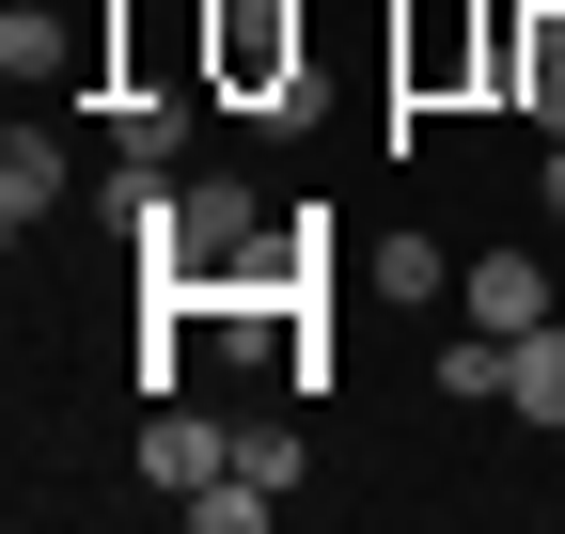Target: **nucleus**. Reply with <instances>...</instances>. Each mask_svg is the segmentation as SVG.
I'll list each match as a JSON object with an SVG mask.
<instances>
[{"label": "nucleus", "mask_w": 565, "mask_h": 534, "mask_svg": "<svg viewBox=\"0 0 565 534\" xmlns=\"http://www.w3.org/2000/svg\"><path fill=\"white\" fill-rule=\"evenodd\" d=\"M221 79L267 95V110H299V17L282 0H221Z\"/></svg>", "instance_id": "f257e3e1"}, {"label": "nucleus", "mask_w": 565, "mask_h": 534, "mask_svg": "<svg viewBox=\"0 0 565 534\" xmlns=\"http://www.w3.org/2000/svg\"><path fill=\"white\" fill-rule=\"evenodd\" d=\"M456 314L519 346V330H550V267H534V252H471V267H456Z\"/></svg>", "instance_id": "f03ea898"}, {"label": "nucleus", "mask_w": 565, "mask_h": 534, "mask_svg": "<svg viewBox=\"0 0 565 534\" xmlns=\"http://www.w3.org/2000/svg\"><path fill=\"white\" fill-rule=\"evenodd\" d=\"M487 63L519 79V110H534V126H565V0H534V17H503V32H487Z\"/></svg>", "instance_id": "7ed1b4c3"}, {"label": "nucleus", "mask_w": 565, "mask_h": 534, "mask_svg": "<svg viewBox=\"0 0 565 534\" xmlns=\"http://www.w3.org/2000/svg\"><path fill=\"white\" fill-rule=\"evenodd\" d=\"M221 472H236V440L204 425V409H158V425H141V488H158V503H189V488H221Z\"/></svg>", "instance_id": "20e7f679"}, {"label": "nucleus", "mask_w": 565, "mask_h": 534, "mask_svg": "<svg viewBox=\"0 0 565 534\" xmlns=\"http://www.w3.org/2000/svg\"><path fill=\"white\" fill-rule=\"evenodd\" d=\"M63 205V142H47V126H17V142H0V236H32Z\"/></svg>", "instance_id": "39448f33"}, {"label": "nucleus", "mask_w": 565, "mask_h": 534, "mask_svg": "<svg viewBox=\"0 0 565 534\" xmlns=\"http://www.w3.org/2000/svg\"><path fill=\"white\" fill-rule=\"evenodd\" d=\"M503 409H519L534 440L565 425V330H519V346H503Z\"/></svg>", "instance_id": "423d86ee"}, {"label": "nucleus", "mask_w": 565, "mask_h": 534, "mask_svg": "<svg viewBox=\"0 0 565 534\" xmlns=\"http://www.w3.org/2000/svg\"><path fill=\"white\" fill-rule=\"evenodd\" d=\"M236 236H252V189H236V173H204V189H189V252H173V267H236Z\"/></svg>", "instance_id": "0eeeda50"}, {"label": "nucleus", "mask_w": 565, "mask_h": 534, "mask_svg": "<svg viewBox=\"0 0 565 534\" xmlns=\"http://www.w3.org/2000/svg\"><path fill=\"white\" fill-rule=\"evenodd\" d=\"M0 63H17V95H32V79H63V63H79V32H63V17H32V0H17V17H0Z\"/></svg>", "instance_id": "6e6552de"}, {"label": "nucleus", "mask_w": 565, "mask_h": 534, "mask_svg": "<svg viewBox=\"0 0 565 534\" xmlns=\"http://www.w3.org/2000/svg\"><path fill=\"white\" fill-rule=\"evenodd\" d=\"M189 519H204V534H267L282 488H267V472H221V488H189Z\"/></svg>", "instance_id": "1a4fd4ad"}, {"label": "nucleus", "mask_w": 565, "mask_h": 534, "mask_svg": "<svg viewBox=\"0 0 565 534\" xmlns=\"http://www.w3.org/2000/svg\"><path fill=\"white\" fill-rule=\"evenodd\" d=\"M110 142H126V158H173V142H189V110H173V95H126V110H110Z\"/></svg>", "instance_id": "9d476101"}, {"label": "nucleus", "mask_w": 565, "mask_h": 534, "mask_svg": "<svg viewBox=\"0 0 565 534\" xmlns=\"http://www.w3.org/2000/svg\"><path fill=\"white\" fill-rule=\"evenodd\" d=\"M534 189H550V221H565V126H550V173H534Z\"/></svg>", "instance_id": "9b49d317"}]
</instances>
